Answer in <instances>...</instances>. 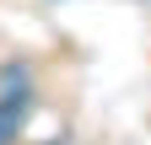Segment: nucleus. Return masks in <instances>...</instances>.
Listing matches in <instances>:
<instances>
[{"mask_svg": "<svg viewBox=\"0 0 151 145\" xmlns=\"http://www.w3.org/2000/svg\"><path fill=\"white\" fill-rule=\"evenodd\" d=\"M27 113H32V97H0V145H11L22 134Z\"/></svg>", "mask_w": 151, "mask_h": 145, "instance_id": "nucleus-1", "label": "nucleus"}]
</instances>
